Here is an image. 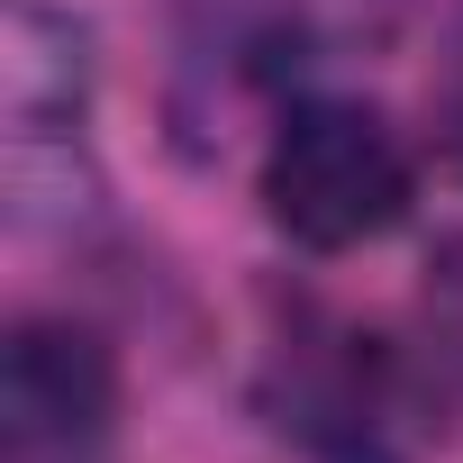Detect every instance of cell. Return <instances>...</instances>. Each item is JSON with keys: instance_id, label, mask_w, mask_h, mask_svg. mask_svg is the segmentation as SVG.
I'll list each match as a JSON object with an SVG mask.
<instances>
[{"instance_id": "1", "label": "cell", "mask_w": 463, "mask_h": 463, "mask_svg": "<svg viewBox=\"0 0 463 463\" xmlns=\"http://www.w3.org/2000/svg\"><path fill=\"white\" fill-rule=\"evenodd\" d=\"M255 400L309 463H409L436 418V373L318 300H282Z\"/></svg>"}, {"instance_id": "6", "label": "cell", "mask_w": 463, "mask_h": 463, "mask_svg": "<svg viewBox=\"0 0 463 463\" xmlns=\"http://www.w3.org/2000/svg\"><path fill=\"white\" fill-rule=\"evenodd\" d=\"M427 373H454L463 382V237L427 264Z\"/></svg>"}, {"instance_id": "2", "label": "cell", "mask_w": 463, "mask_h": 463, "mask_svg": "<svg viewBox=\"0 0 463 463\" xmlns=\"http://www.w3.org/2000/svg\"><path fill=\"white\" fill-rule=\"evenodd\" d=\"M255 191H264V218L300 255H354V246L391 237L409 218L418 164H409V137L382 109L336 100V91H300L273 118Z\"/></svg>"}, {"instance_id": "5", "label": "cell", "mask_w": 463, "mask_h": 463, "mask_svg": "<svg viewBox=\"0 0 463 463\" xmlns=\"http://www.w3.org/2000/svg\"><path fill=\"white\" fill-rule=\"evenodd\" d=\"M118 436V354L82 318H19L0 345V454L100 463Z\"/></svg>"}, {"instance_id": "3", "label": "cell", "mask_w": 463, "mask_h": 463, "mask_svg": "<svg viewBox=\"0 0 463 463\" xmlns=\"http://www.w3.org/2000/svg\"><path fill=\"white\" fill-rule=\"evenodd\" d=\"M409 0H173L182 82L209 100H300L318 73L400 37Z\"/></svg>"}, {"instance_id": "4", "label": "cell", "mask_w": 463, "mask_h": 463, "mask_svg": "<svg viewBox=\"0 0 463 463\" xmlns=\"http://www.w3.org/2000/svg\"><path fill=\"white\" fill-rule=\"evenodd\" d=\"M82 118H91V46L73 19L10 0L0 28V128H10V209L37 227L46 209L73 218V164H82Z\"/></svg>"}]
</instances>
